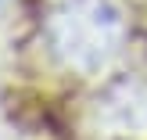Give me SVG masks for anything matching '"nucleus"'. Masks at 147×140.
<instances>
[{
  "instance_id": "obj_1",
  "label": "nucleus",
  "mask_w": 147,
  "mask_h": 140,
  "mask_svg": "<svg viewBox=\"0 0 147 140\" xmlns=\"http://www.w3.org/2000/svg\"><path fill=\"white\" fill-rule=\"evenodd\" d=\"M43 36L65 68L100 72L122 54L129 18L119 0H57L47 11Z\"/></svg>"
},
{
  "instance_id": "obj_2",
  "label": "nucleus",
  "mask_w": 147,
  "mask_h": 140,
  "mask_svg": "<svg viewBox=\"0 0 147 140\" xmlns=\"http://www.w3.org/2000/svg\"><path fill=\"white\" fill-rule=\"evenodd\" d=\"M100 119L119 137H144L147 133V83H140V79L111 83L100 101Z\"/></svg>"
}]
</instances>
